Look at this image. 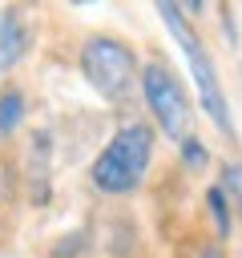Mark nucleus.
Returning <instances> with one entry per match:
<instances>
[{
	"mask_svg": "<svg viewBox=\"0 0 242 258\" xmlns=\"http://www.w3.org/2000/svg\"><path fill=\"white\" fill-rule=\"evenodd\" d=\"M157 145H161L157 129L141 113H125L85 169L89 194L101 198V202H125V198L141 194L149 173H153Z\"/></svg>",
	"mask_w": 242,
	"mask_h": 258,
	"instance_id": "1",
	"label": "nucleus"
},
{
	"mask_svg": "<svg viewBox=\"0 0 242 258\" xmlns=\"http://www.w3.org/2000/svg\"><path fill=\"white\" fill-rule=\"evenodd\" d=\"M157 20L165 24L169 40L182 48L186 56V69H190V81H194V105L202 109V117L226 137L230 149H238V125H234V109H230V97H226V85H222V73H218V60L202 36V28L194 20H186L182 4H157L153 8Z\"/></svg>",
	"mask_w": 242,
	"mask_h": 258,
	"instance_id": "2",
	"label": "nucleus"
},
{
	"mask_svg": "<svg viewBox=\"0 0 242 258\" xmlns=\"http://www.w3.org/2000/svg\"><path fill=\"white\" fill-rule=\"evenodd\" d=\"M93 250H97V234H93V226H73V230H65L60 238H52L48 258H89Z\"/></svg>",
	"mask_w": 242,
	"mask_h": 258,
	"instance_id": "10",
	"label": "nucleus"
},
{
	"mask_svg": "<svg viewBox=\"0 0 242 258\" xmlns=\"http://www.w3.org/2000/svg\"><path fill=\"white\" fill-rule=\"evenodd\" d=\"M28 113H32L28 89L16 85V81H4V85H0V145L12 141V137L28 125Z\"/></svg>",
	"mask_w": 242,
	"mask_h": 258,
	"instance_id": "8",
	"label": "nucleus"
},
{
	"mask_svg": "<svg viewBox=\"0 0 242 258\" xmlns=\"http://www.w3.org/2000/svg\"><path fill=\"white\" fill-rule=\"evenodd\" d=\"M77 73L105 109H133L137 77H141V48L113 28H93L77 44Z\"/></svg>",
	"mask_w": 242,
	"mask_h": 258,
	"instance_id": "3",
	"label": "nucleus"
},
{
	"mask_svg": "<svg viewBox=\"0 0 242 258\" xmlns=\"http://www.w3.org/2000/svg\"><path fill=\"white\" fill-rule=\"evenodd\" d=\"M173 149H177V165H182L190 177H202V173H210V169L218 165L214 149L206 145V137H202L198 129H194V133H186V137H182Z\"/></svg>",
	"mask_w": 242,
	"mask_h": 258,
	"instance_id": "9",
	"label": "nucleus"
},
{
	"mask_svg": "<svg viewBox=\"0 0 242 258\" xmlns=\"http://www.w3.org/2000/svg\"><path fill=\"white\" fill-rule=\"evenodd\" d=\"M186 258H230V246L226 242H218V238H202V242H194L190 246V254Z\"/></svg>",
	"mask_w": 242,
	"mask_h": 258,
	"instance_id": "13",
	"label": "nucleus"
},
{
	"mask_svg": "<svg viewBox=\"0 0 242 258\" xmlns=\"http://www.w3.org/2000/svg\"><path fill=\"white\" fill-rule=\"evenodd\" d=\"M36 48V20L28 16L24 4H4L0 8V85L32 56Z\"/></svg>",
	"mask_w": 242,
	"mask_h": 258,
	"instance_id": "6",
	"label": "nucleus"
},
{
	"mask_svg": "<svg viewBox=\"0 0 242 258\" xmlns=\"http://www.w3.org/2000/svg\"><path fill=\"white\" fill-rule=\"evenodd\" d=\"M218 185L226 189V198H230V206H234V214H238V226H242V157H218Z\"/></svg>",
	"mask_w": 242,
	"mask_h": 258,
	"instance_id": "11",
	"label": "nucleus"
},
{
	"mask_svg": "<svg viewBox=\"0 0 242 258\" xmlns=\"http://www.w3.org/2000/svg\"><path fill=\"white\" fill-rule=\"evenodd\" d=\"M137 105L141 117L157 129L161 141H182L186 133H194V97L190 85L182 81V73L161 56H141V77H137Z\"/></svg>",
	"mask_w": 242,
	"mask_h": 258,
	"instance_id": "4",
	"label": "nucleus"
},
{
	"mask_svg": "<svg viewBox=\"0 0 242 258\" xmlns=\"http://www.w3.org/2000/svg\"><path fill=\"white\" fill-rule=\"evenodd\" d=\"M202 214L210 222V238H218V242L230 246L234 234H238V214H234V206H230V198H226V189L218 181H206V189H202Z\"/></svg>",
	"mask_w": 242,
	"mask_h": 258,
	"instance_id": "7",
	"label": "nucleus"
},
{
	"mask_svg": "<svg viewBox=\"0 0 242 258\" xmlns=\"http://www.w3.org/2000/svg\"><path fill=\"white\" fill-rule=\"evenodd\" d=\"M214 16H218V32H222V40L238 52V44H242V36H238V12H234L230 4H214Z\"/></svg>",
	"mask_w": 242,
	"mask_h": 258,
	"instance_id": "12",
	"label": "nucleus"
},
{
	"mask_svg": "<svg viewBox=\"0 0 242 258\" xmlns=\"http://www.w3.org/2000/svg\"><path fill=\"white\" fill-rule=\"evenodd\" d=\"M52 165H56V129L36 125L24 145V198L36 210L52 202Z\"/></svg>",
	"mask_w": 242,
	"mask_h": 258,
	"instance_id": "5",
	"label": "nucleus"
}]
</instances>
